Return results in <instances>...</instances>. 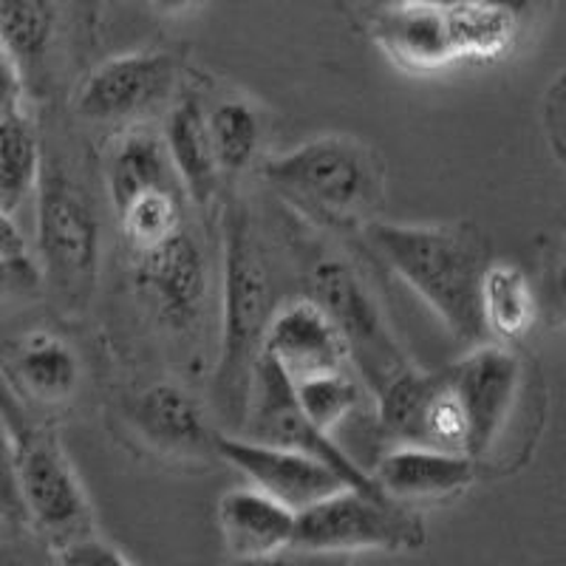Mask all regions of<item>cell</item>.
Listing matches in <instances>:
<instances>
[{
  "label": "cell",
  "instance_id": "cell-8",
  "mask_svg": "<svg viewBox=\"0 0 566 566\" xmlns=\"http://www.w3.org/2000/svg\"><path fill=\"white\" fill-rule=\"evenodd\" d=\"M239 437L255 439V442L281 444V448H292L306 457L317 459L326 468H332L348 488L360 490L368 495H386L377 482L371 479L366 468L354 462L340 444L332 439L323 428H317L303 408L297 406L295 388H292L290 377L281 371L272 360L261 357L255 368V380H252L250 408H247L244 424H241ZM388 499V495H386Z\"/></svg>",
  "mask_w": 566,
  "mask_h": 566
},
{
  "label": "cell",
  "instance_id": "cell-5",
  "mask_svg": "<svg viewBox=\"0 0 566 566\" xmlns=\"http://www.w3.org/2000/svg\"><path fill=\"white\" fill-rule=\"evenodd\" d=\"M424 544V527L417 515L386 495H368L340 488L321 502L301 510L295 518L292 547L303 553L352 555L380 549L406 553Z\"/></svg>",
  "mask_w": 566,
  "mask_h": 566
},
{
  "label": "cell",
  "instance_id": "cell-25",
  "mask_svg": "<svg viewBox=\"0 0 566 566\" xmlns=\"http://www.w3.org/2000/svg\"><path fill=\"white\" fill-rule=\"evenodd\" d=\"M207 130L221 176H241L261 154L264 128L258 111L247 99H224L207 111Z\"/></svg>",
  "mask_w": 566,
  "mask_h": 566
},
{
  "label": "cell",
  "instance_id": "cell-34",
  "mask_svg": "<svg viewBox=\"0 0 566 566\" xmlns=\"http://www.w3.org/2000/svg\"><path fill=\"white\" fill-rule=\"evenodd\" d=\"M40 275L43 272L38 270L32 258H27V261H3L0 258V297L34 290L40 283Z\"/></svg>",
  "mask_w": 566,
  "mask_h": 566
},
{
  "label": "cell",
  "instance_id": "cell-38",
  "mask_svg": "<svg viewBox=\"0 0 566 566\" xmlns=\"http://www.w3.org/2000/svg\"><path fill=\"white\" fill-rule=\"evenodd\" d=\"M433 3H442V7H453V3H476V7L504 9V12L515 14V18H524V14L533 9V0H433Z\"/></svg>",
  "mask_w": 566,
  "mask_h": 566
},
{
  "label": "cell",
  "instance_id": "cell-10",
  "mask_svg": "<svg viewBox=\"0 0 566 566\" xmlns=\"http://www.w3.org/2000/svg\"><path fill=\"white\" fill-rule=\"evenodd\" d=\"M134 281L156 321L174 335H193L210 295V272L199 241L181 227L150 250L134 252Z\"/></svg>",
  "mask_w": 566,
  "mask_h": 566
},
{
  "label": "cell",
  "instance_id": "cell-27",
  "mask_svg": "<svg viewBox=\"0 0 566 566\" xmlns=\"http://www.w3.org/2000/svg\"><path fill=\"white\" fill-rule=\"evenodd\" d=\"M292 388H295V399L303 413L317 428L332 433L337 424L346 422L360 408V397L366 386H363L354 368H343V371H326L310 377V380L292 382Z\"/></svg>",
  "mask_w": 566,
  "mask_h": 566
},
{
  "label": "cell",
  "instance_id": "cell-17",
  "mask_svg": "<svg viewBox=\"0 0 566 566\" xmlns=\"http://www.w3.org/2000/svg\"><path fill=\"white\" fill-rule=\"evenodd\" d=\"M136 433L159 453L176 459H201L216 453V428L205 408L176 382H154L130 406Z\"/></svg>",
  "mask_w": 566,
  "mask_h": 566
},
{
  "label": "cell",
  "instance_id": "cell-4",
  "mask_svg": "<svg viewBox=\"0 0 566 566\" xmlns=\"http://www.w3.org/2000/svg\"><path fill=\"white\" fill-rule=\"evenodd\" d=\"M38 252L43 275L69 303L85 301L99 272L103 230L94 201L57 159H45L38 181Z\"/></svg>",
  "mask_w": 566,
  "mask_h": 566
},
{
  "label": "cell",
  "instance_id": "cell-40",
  "mask_svg": "<svg viewBox=\"0 0 566 566\" xmlns=\"http://www.w3.org/2000/svg\"><path fill=\"white\" fill-rule=\"evenodd\" d=\"M0 566H23L20 555L9 544H3V541H0Z\"/></svg>",
  "mask_w": 566,
  "mask_h": 566
},
{
  "label": "cell",
  "instance_id": "cell-23",
  "mask_svg": "<svg viewBox=\"0 0 566 566\" xmlns=\"http://www.w3.org/2000/svg\"><path fill=\"white\" fill-rule=\"evenodd\" d=\"M43 170L38 130L23 108L0 114V210L14 212L38 190Z\"/></svg>",
  "mask_w": 566,
  "mask_h": 566
},
{
  "label": "cell",
  "instance_id": "cell-24",
  "mask_svg": "<svg viewBox=\"0 0 566 566\" xmlns=\"http://www.w3.org/2000/svg\"><path fill=\"white\" fill-rule=\"evenodd\" d=\"M60 34L57 0H0V43L20 74L49 60Z\"/></svg>",
  "mask_w": 566,
  "mask_h": 566
},
{
  "label": "cell",
  "instance_id": "cell-21",
  "mask_svg": "<svg viewBox=\"0 0 566 566\" xmlns=\"http://www.w3.org/2000/svg\"><path fill=\"white\" fill-rule=\"evenodd\" d=\"M482 317L488 337L513 343L530 335L538 323L535 286L518 266L490 261L482 281Z\"/></svg>",
  "mask_w": 566,
  "mask_h": 566
},
{
  "label": "cell",
  "instance_id": "cell-18",
  "mask_svg": "<svg viewBox=\"0 0 566 566\" xmlns=\"http://www.w3.org/2000/svg\"><path fill=\"white\" fill-rule=\"evenodd\" d=\"M295 518V510L258 488H232L219 502V524L232 558H261L290 549Z\"/></svg>",
  "mask_w": 566,
  "mask_h": 566
},
{
  "label": "cell",
  "instance_id": "cell-11",
  "mask_svg": "<svg viewBox=\"0 0 566 566\" xmlns=\"http://www.w3.org/2000/svg\"><path fill=\"white\" fill-rule=\"evenodd\" d=\"M377 417L394 444H422L468 457L462 408L444 371L424 374L411 366L399 374L377 394Z\"/></svg>",
  "mask_w": 566,
  "mask_h": 566
},
{
  "label": "cell",
  "instance_id": "cell-2",
  "mask_svg": "<svg viewBox=\"0 0 566 566\" xmlns=\"http://www.w3.org/2000/svg\"><path fill=\"white\" fill-rule=\"evenodd\" d=\"M366 239L457 340L484 343L482 281L490 258L476 232L464 224L371 221Z\"/></svg>",
  "mask_w": 566,
  "mask_h": 566
},
{
  "label": "cell",
  "instance_id": "cell-28",
  "mask_svg": "<svg viewBox=\"0 0 566 566\" xmlns=\"http://www.w3.org/2000/svg\"><path fill=\"white\" fill-rule=\"evenodd\" d=\"M130 250L142 252L161 244L185 227V190H154L116 212Z\"/></svg>",
  "mask_w": 566,
  "mask_h": 566
},
{
  "label": "cell",
  "instance_id": "cell-14",
  "mask_svg": "<svg viewBox=\"0 0 566 566\" xmlns=\"http://www.w3.org/2000/svg\"><path fill=\"white\" fill-rule=\"evenodd\" d=\"M264 357L275 363L290 382L352 368L346 340L321 303L310 295L292 297L275 306L266 326Z\"/></svg>",
  "mask_w": 566,
  "mask_h": 566
},
{
  "label": "cell",
  "instance_id": "cell-13",
  "mask_svg": "<svg viewBox=\"0 0 566 566\" xmlns=\"http://www.w3.org/2000/svg\"><path fill=\"white\" fill-rule=\"evenodd\" d=\"M176 60L168 52H130L99 63L77 94V111L94 123H119L161 103L174 91Z\"/></svg>",
  "mask_w": 566,
  "mask_h": 566
},
{
  "label": "cell",
  "instance_id": "cell-41",
  "mask_svg": "<svg viewBox=\"0 0 566 566\" xmlns=\"http://www.w3.org/2000/svg\"><path fill=\"white\" fill-rule=\"evenodd\" d=\"M368 3H371V7L380 9V7H386V3H394V0H368Z\"/></svg>",
  "mask_w": 566,
  "mask_h": 566
},
{
  "label": "cell",
  "instance_id": "cell-31",
  "mask_svg": "<svg viewBox=\"0 0 566 566\" xmlns=\"http://www.w3.org/2000/svg\"><path fill=\"white\" fill-rule=\"evenodd\" d=\"M348 555H326V553H303V549H281L275 555H261V558H232V566H346Z\"/></svg>",
  "mask_w": 566,
  "mask_h": 566
},
{
  "label": "cell",
  "instance_id": "cell-9",
  "mask_svg": "<svg viewBox=\"0 0 566 566\" xmlns=\"http://www.w3.org/2000/svg\"><path fill=\"white\" fill-rule=\"evenodd\" d=\"M444 374L462 408L468 457L479 462L493 451L513 417L515 399L522 394V360L507 346L479 343Z\"/></svg>",
  "mask_w": 566,
  "mask_h": 566
},
{
  "label": "cell",
  "instance_id": "cell-35",
  "mask_svg": "<svg viewBox=\"0 0 566 566\" xmlns=\"http://www.w3.org/2000/svg\"><path fill=\"white\" fill-rule=\"evenodd\" d=\"M0 417H3V422L9 424V431L14 433V439L23 437V433L32 428L27 408H23V402H20L18 391H14L12 380H9L3 368H0Z\"/></svg>",
  "mask_w": 566,
  "mask_h": 566
},
{
  "label": "cell",
  "instance_id": "cell-29",
  "mask_svg": "<svg viewBox=\"0 0 566 566\" xmlns=\"http://www.w3.org/2000/svg\"><path fill=\"white\" fill-rule=\"evenodd\" d=\"M533 286L538 297V323L566 328V235L547 247Z\"/></svg>",
  "mask_w": 566,
  "mask_h": 566
},
{
  "label": "cell",
  "instance_id": "cell-30",
  "mask_svg": "<svg viewBox=\"0 0 566 566\" xmlns=\"http://www.w3.org/2000/svg\"><path fill=\"white\" fill-rule=\"evenodd\" d=\"M0 515L9 518H27L20 504L18 479H14V433L0 417Z\"/></svg>",
  "mask_w": 566,
  "mask_h": 566
},
{
  "label": "cell",
  "instance_id": "cell-19",
  "mask_svg": "<svg viewBox=\"0 0 566 566\" xmlns=\"http://www.w3.org/2000/svg\"><path fill=\"white\" fill-rule=\"evenodd\" d=\"M105 179L114 212L123 210L134 199L154 190H181L165 139L154 130H125L111 145L105 161Z\"/></svg>",
  "mask_w": 566,
  "mask_h": 566
},
{
  "label": "cell",
  "instance_id": "cell-3",
  "mask_svg": "<svg viewBox=\"0 0 566 566\" xmlns=\"http://www.w3.org/2000/svg\"><path fill=\"white\" fill-rule=\"evenodd\" d=\"M266 185L306 219L332 230L371 224L382 201L380 159L360 139L315 136L264 161Z\"/></svg>",
  "mask_w": 566,
  "mask_h": 566
},
{
  "label": "cell",
  "instance_id": "cell-32",
  "mask_svg": "<svg viewBox=\"0 0 566 566\" xmlns=\"http://www.w3.org/2000/svg\"><path fill=\"white\" fill-rule=\"evenodd\" d=\"M65 566H130L114 547L97 538H85L74 547L63 549Z\"/></svg>",
  "mask_w": 566,
  "mask_h": 566
},
{
  "label": "cell",
  "instance_id": "cell-20",
  "mask_svg": "<svg viewBox=\"0 0 566 566\" xmlns=\"http://www.w3.org/2000/svg\"><path fill=\"white\" fill-rule=\"evenodd\" d=\"M165 148H168L174 170L185 196L193 205L207 207L219 193L221 170L216 154H212L210 130H207V111L199 99L185 97L170 111L165 123Z\"/></svg>",
  "mask_w": 566,
  "mask_h": 566
},
{
  "label": "cell",
  "instance_id": "cell-1",
  "mask_svg": "<svg viewBox=\"0 0 566 566\" xmlns=\"http://www.w3.org/2000/svg\"><path fill=\"white\" fill-rule=\"evenodd\" d=\"M272 312L266 252L250 207L235 199L221 219V346L212 377V399L230 428L227 433H239L244 424Z\"/></svg>",
  "mask_w": 566,
  "mask_h": 566
},
{
  "label": "cell",
  "instance_id": "cell-22",
  "mask_svg": "<svg viewBox=\"0 0 566 566\" xmlns=\"http://www.w3.org/2000/svg\"><path fill=\"white\" fill-rule=\"evenodd\" d=\"M20 382L40 402H65L80 388V360L63 337L34 328L14 357Z\"/></svg>",
  "mask_w": 566,
  "mask_h": 566
},
{
  "label": "cell",
  "instance_id": "cell-26",
  "mask_svg": "<svg viewBox=\"0 0 566 566\" xmlns=\"http://www.w3.org/2000/svg\"><path fill=\"white\" fill-rule=\"evenodd\" d=\"M457 57L490 60L504 54L513 45L518 20L515 14L493 7H476V3H453L444 7Z\"/></svg>",
  "mask_w": 566,
  "mask_h": 566
},
{
  "label": "cell",
  "instance_id": "cell-37",
  "mask_svg": "<svg viewBox=\"0 0 566 566\" xmlns=\"http://www.w3.org/2000/svg\"><path fill=\"white\" fill-rule=\"evenodd\" d=\"M0 258L3 261H27L29 255V241L14 224L12 212L0 210Z\"/></svg>",
  "mask_w": 566,
  "mask_h": 566
},
{
  "label": "cell",
  "instance_id": "cell-16",
  "mask_svg": "<svg viewBox=\"0 0 566 566\" xmlns=\"http://www.w3.org/2000/svg\"><path fill=\"white\" fill-rule=\"evenodd\" d=\"M374 40L399 69L413 74L439 71L459 60L448 12L433 0H394L380 7Z\"/></svg>",
  "mask_w": 566,
  "mask_h": 566
},
{
  "label": "cell",
  "instance_id": "cell-6",
  "mask_svg": "<svg viewBox=\"0 0 566 566\" xmlns=\"http://www.w3.org/2000/svg\"><path fill=\"white\" fill-rule=\"evenodd\" d=\"M310 297L321 303L323 312L332 317L346 340L352 368L374 397L411 368L377 297L346 261L340 258L317 261L310 275Z\"/></svg>",
  "mask_w": 566,
  "mask_h": 566
},
{
  "label": "cell",
  "instance_id": "cell-12",
  "mask_svg": "<svg viewBox=\"0 0 566 566\" xmlns=\"http://www.w3.org/2000/svg\"><path fill=\"white\" fill-rule=\"evenodd\" d=\"M216 453L232 468H239L250 479L252 488L264 490L266 495L295 513L337 493L340 488H348L335 470L306 453L281 448V444L255 442L239 433H216Z\"/></svg>",
  "mask_w": 566,
  "mask_h": 566
},
{
  "label": "cell",
  "instance_id": "cell-36",
  "mask_svg": "<svg viewBox=\"0 0 566 566\" xmlns=\"http://www.w3.org/2000/svg\"><path fill=\"white\" fill-rule=\"evenodd\" d=\"M20 94H23V74L7 52V45L0 43V114L20 108Z\"/></svg>",
  "mask_w": 566,
  "mask_h": 566
},
{
  "label": "cell",
  "instance_id": "cell-7",
  "mask_svg": "<svg viewBox=\"0 0 566 566\" xmlns=\"http://www.w3.org/2000/svg\"><path fill=\"white\" fill-rule=\"evenodd\" d=\"M14 479L29 522L63 549L91 538V507L57 437L29 428L14 439Z\"/></svg>",
  "mask_w": 566,
  "mask_h": 566
},
{
  "label": "cell",
  "instance_id": "cell-33",
  "mask_svg": "<svg viewBox=\"0 0 566 566\" xmlns=\"http://www.w3.org/2000/svg\"><path fill=\"white\" fill-rule=\"evenodd\" d=\"M547 125H549V139L555 145V154L566 165V71L555 80L553 91L547 99Z\"/></svg>",
  "mask_w": 566,
  "mask_h": 566
},
{
  "label": "cell",
  "instance_id": "cell-39",
  "mask_svg": "<svg viewBox=\"0 0 566 566\" xmlns=\"http://www.w3.org/2000/svg\"><path fill=\"white\" fill-rule=\"evenodd\" d=\"M196 3H199V0H154V7L159 9L161 14H170V18H176V14L190 12V9H193Z\"/></svg>",
  "mask_w": 566,
  "mask_h": 566
},
{
  "label": "cell",
  "instance_id": "cell-15",
  "mask_svg": "<svg viewBox=\"0 0 566 566\" xmlns=\"http://www.w3.org/2000/svg\"><path fill=\"white\" fill-rule=\"evenodd\" d=\"M368 473L397 504L444 502L476 482V459L422 444H394Z\"/></svg>",
  "mask_w": 566,
  "mask_h": 566
}]
</instances>
